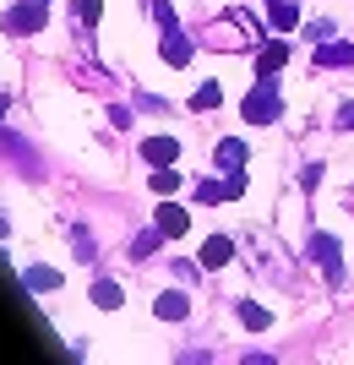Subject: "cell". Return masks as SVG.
Returning a JSON list of instances; mask_svg holds the SVG:
<instances>
[{"label": "cell", "mask_w": 354, "mask_h": 365, "mask_svg": "<svg viewBox=\"0 0 354 365\" xmlns=\"http://www.w3.org/2000/svg\"><path fill=\"white\" fill-rule=\"evenodd\" d=\"M278 109H283V98H278V82H273V76H262V82L251 88V98L240 104V115H246L251 125H273V120H278Z\"/></svg>", "instance_id": "obj_1"}, {"label": "cell", "mask_w": 354, "mask_h": 365, "mask_svg": "<svg viewBox=\"0 0 354 365\" xmlns=\"http://www.w3.org/2000/svg\"><path fill=\"white\" fill-rule=\"evenodd\" d=\"M38 28H44V6L38 0H22V6L6 11V33H38Z\"/></svg>", "instance_id": "obj_2"}, {"label": "cell", "mask_w": 354, "mask_h": 365, "mask_svg": "<svg viewBox=\"0 0 354 365\" xmlns=\"http://www.w3.org/2000/svg\"><path fill=\"white\" fill-rule=\"evenodd\" d=\"M191 33H180V28H164V44H158V55H164V66H185L191 61Z\"/></svg>", "instance_id": "obj_3"}, {"label": "cell", "mask_w": 354, "mask_h": 365, "mask_svg": "<svg viewBox=\"0 0 354 365\" xmlns=\"http://www.w3.org/2000/svg\"><path fill=\"white\" fill-rule=\"evenodd\" d=\"M311 257H316V267L338 284V240H333V235H316V240H311Z\"/></svg>", "instance_id": "obj_4"}, {"label": "cell", "mask_w": 354, "mask_h": 365, "mask_svg": "<svg viewBox=\"0 0 354 365\" xmlns=\"http://www.w3.org/2000/svg\"><path fill=\"white\" fill-rule=\"evenodd\" d=\"M158 229H164V235H185V229H191V213H185L180 202H158Z\"/></svg>", "instance_id": "obj_5"}, {"label": "cell", "mask_w": 354, "mask_h": 365, "mask_svg": "<svg viewBox=\"0 0 354 365\" xmlns=\"http://www.w3.org/2000/svg\"><path fill=\"white\" fill-rule=\"evenodd\" d=\"M316 66H327V71H349V66H354V44H316Z\"/></svg>", "instance_id": "obj_6"}, {"label": "cell", "mask_w": 354, "mask_h": 365, "mask_svg": "<svg viewBox=\"0 0 354 365\" xmlns=\"http://www.w3.org/2000/svg\"><path fill=\"white\" fill-rule=\"evenodd\" d=\"M142 158H147V164H175V158H180V142L175 137H147L142 142Z\"/></svg>", "instance_id": "obj_7"}, {"label": "cell", "mask_w": 354, "mask_h": 365, "mask_svg": "<svg viewBox=\"0 0 354 365\" xmlns=\"http://www.w3.org/2000/svg\"><path fill=\"white\" fill-rule=\"evenodd\" d=\"M283 61H289V44H283V38H273V44H262V49H256V71H262V76L283 71Z\"/></svg>", "instance_id": "obj_8"}, {"label": "cell", "mask_w": 354, "mask_h": 365, "mask_svg": "<svg viewBox=\"0 0 354 365\" xmlns=\"http://www.w3.org/2000/svg\"><path fill=\"white\" fill-rule=\"evenodd\" d=\"M294 22H300L294 0H267V28H273V33H289Z\"/></svg>", "instance_id": "obj_9"}, {"label": "cell", "mask_w": 354, "mask_h": 365, "mask_svg": "<svg viewBox=\"0 0 354 365\" xmlns=\"http://www.w3.org/2000/svg\"><path fill=\"white\" fill-rule=\"evenodd\" d=\"M224 262H234V240L229 235H213L202 245V267H224Z\"/></svg>", "instance_id": "obj_10"}, {"label": "cell", "mask_w": 354, "mask_h": 365, "mask_svg": "<svg viewBox=\"0 0 354 365\" xmlns=\"http://www.w3.org/2000/svg\"><path fill=\"white\" fill-rule=\"evenodd\" d=\"M246 142H234V137H224V142H218V169H224V175H234V169H240V164H246Z\"/></svg>", "instance_id": "obj_11"}, {"label": "cell", "mask_w": 354, "mask_h": 365, "mask_svg": "<svg viewBox=\"0 0 354 365\" xmlns=\"http://www.w3.org/2000/svg\"><path fill=\"white\" fill-rule=\"evenodd\" d=\"M158 322H185L191 317V300H185V294H158Z\"/></svg>", "instance_id": "obj_12"}, {"label": "cell", "mask_w": 354, "mask_h": 365, "mask_svg": "<svg viewBox=\"0 0 354 365\" xmlns=\"http://www.w3.org/2000/svg\"><path fill=\"white\" fill-rule=\"evenodd\" d=\"M234 317H240V327H251V333H262V327H273V317H267L256 300H240L234 305Z\"/></svg>", "instance_id": "obj_13"}, {"label": "cell", "mask_w": 354, "mask_h": 365, "mask_svg": "<svg viewBox=\"0 0 354 365\" xmlns=\"http://www.w3.org/2000/svg\"><path fill=\"white\" fill-rule=\"evenodd\" d=\"M22 284H28L33 294H49L55 284H61V273H55V267H28V278H22Z\"/></svg>", "instance_id": "obj_14"}, {"label": "cell", "mask_w": 354, "mask_h": 365, "mask_svg": "<svg viewBox=\"0 0 354 365\" xmlns=\"http://www.w3.org/2000/svg\"><path fill=\"white\" fill-rule=\"evenodd\" d=\"M93 305H98V311H115V305H120V284L98 278V284H93Z\"/></svg>", "instance_id": "obj_15"}, {"label": "cell", "mask_w": 354, "mask_h": 365, "mask_svg": "<svg viewBox=\"0 0 354 365\" xmlns=\"http://www.w3.org/2000/svg\"><path fill=\"white\" fill-rule=\"evenodd\" d=\"M229 197H234L229 180H202V185H197V202H229Z\"/></svg>", "instance_id": "obj_16"}, {"label": "cell", "mask_w": 354, "mask_h": 365, "mask_svg": "<svg viewBox=\"0 0 354 365\" xmlns=\"http://www.w3.org/2000/svg\"><path fill=\"white\" fill-rule=\"evenodd\" d=\"M147 185H153L158 197H175V191H180V180H175V169H170V164H158V169H153V180H147Z\"/></svg>", "instance_id": "obj_17"}, {"label": "cell", "mask_w": 354, "mask_h": 365, "mask_svg": "<svg viewBox=\"0 0 354 365\" xmlns=\"http://www.w3.org/2000/svg\"><path fill=\"white\" fill-rule=\"evenodd\" d=\"M218 98H224V93H218V82H202L197 98H191V109H197V115H207V109H218Z\"/></svg>", "instance_id": "obj_18"}, {"label": "cell", "mask_w": 354, "mask_h": 365, "mask_svg": "<svg viewBox=\"0 0 354 365\" xmlns=\"http://www.w3.org/2000/svg\"><path fill=\"white\" fill-rule=\"evenodd\" d=\"M158 235H164V229H147V235H142V240H131V257H153V251H158Z\"/></svg>", "instance_id": "obj_19"}, {"label": "cell", "mask_w": 354, "mask_h": 365, "mask_svg": "<svg viewBox=\"0 0 354 365\" xmlns=\"http://www.w3.org/2000/svg\"><path fill=\"white\" fill-rule=\"evenodd\" d=\"M98 16H104V0H77V22H98Z\"/></svg>", "instance_id": "obj_20"}, {"label": "cell", "mask_w": 354, "mask_h": 365, "mask_svg": "<svg viewBox=\"0 0 354 365\" xmlns=\"http://www.w3.org/2000/svg\"><path fill=\"white\" fill-rule=\"evenodd\" d=\"M338 125H343V131H354V104H343V109H338Z\"/></svg>", "instance_id": "obj_21"}, {"label": "cell", "mask_w": 354, "mask_h": 365, "mask_svg": "<svg viewBox=\"0 0 354 365\" xmlns=\"http://www.w3.org/2000/svg\"><path fill=\"white\" fill-rule=\"evenodd\" d=\"M38 6H44V0H38Z\"/></svg>", "instance_id": "obj_22"}]
</instances>
